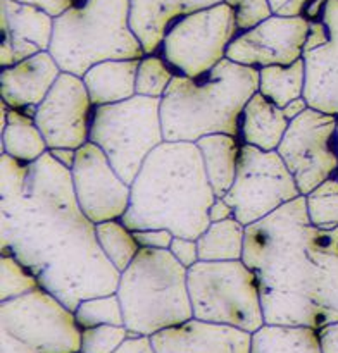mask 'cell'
I'll return each instance as SVG.
<instances>
[{
  "label": "cell",
  "mask_w": 338,
  "mask_h": 353,
  "mask_svg": "<svg viewBox=\"0 0 338 353\" xmlns=\"http://www.w3.org/2000/svg\"><path fill=\"white\" fill-rule=\"evenodd\" d=\"M0 169V252L14 255L72 312L83 300L116 293L121 272L79 209L71 169L48 152L31 164L2 154Z\"/></svg>",
  "instance_id": "6da1fadb"
},
{
  "label": "cell",
  "mask_w": 338,
  "mask_h": 353,
  "mask_svg": "<svg viewBox=\"0 0 338 353\" xmlns=\"http://www.w3.org/2000/svg\"><path fill=\"white\" fill-rule=\"evenodd\" d=\"M241 261L261 292L297 293L338 323V228L312 226L304 195L248 224Z\"/></svg>",
  "instance_id": "7a4b0ae2"
},
{
  "label": "cell",
  "mask_w": 338,
  "mask_h": 353,
  "mask_svg": "<svg viewBox=\"0 0 338 353\" xmlns=\"http://www.w3.org/2000/svg\"><path fill=\"white\" fill-rule=\"evenodd\" d=\"M214 200L197 143L164 141L135 178L121 221L131 231L169 230L175 236L197 240L209 228Z\"/></svg>",
  "instance_id": "3957f363"
},
{
  "label": "cell",
  "mask_w": 338,
  "mask_h": 353,
  "mask_svg": "<svg viewBox=\"0 0 338 353\" xmlns=\"http://www.w3.org/2000/svg\"><path fill=\"white\" fill-rule=\"evenodd\" d=\"M259 92V69L224 57L197 78L175 74L161 100L166 141L195 143L207 134L240 138V117Z\"/></svg>",
  "instance_id": "277c9868"
},
{
  "label": "cell",
  "mask_w": 338,
  "mask_h": 353,
  "mask_svg": "<svg viewBox=\"0 0 338 353\" xmlns=\"http://www.w3.org/2000/svg\"><path fill=\"white\" fill-rule=\"evenodd\" d=\"M130 0H79L54 21L48 52L61 71L83 78L110 59H141L143 45L130 23Z\"/></svg>",
  "instance_id": "5b68a950"
},
{
  "label": "cell",
  "mask_w": 338,
  "mask_h": 353,
  "mask_svg": "<svg viewBox=\"0 0 338 353\" xmlns=\"http://www.w3.org/2000/svg\"><path fill=\"white\" fill-rule=\"evenodd\" d=\"M130 334L154 336L193 319L188 269L169 250L140 248L116 290Z\"/></svg>",
  "instance_id": "8992f818"
},
{
  "label": "cell",
  "mask_w": 338,
  "mask_h": 353,
  "mask_svg": "<svg viewBox=\"0 0 338 353\" xmlns=\"http://www.w3.org/2000/svg\"><path fill=\"white\" fill-rule=\"evenodd\" d=\"M161 100L135 95L93 107L88 141L102 148L117 174L133 185L148 155L164 143Z\"/></svg>",
  "instance_id": "52a82bcc"
},
{
  "label": "cell",
  "mask_w": 338,
  "mask_h": 353,
  "mask_svg": "<svg viewBox=\"0 0 338 353\" xmlns=\"http://www.w3.org/2000/svg\"><path fill=\"white\" fill-rule=\"evenodd\" d=\"M188 292L195 319L247 333L264 326L257 276L243 261H199L188 269Z\"/></svg>",
  "instance_id": "ba28073f"
},
{
  "label": "cell",
  "mask_w": 338,
  "mask_h": 353,
  "mask_svg": "<svg viewBox=\"0 0 338 353\" xmlns=\"http://www.w3.org/2000/svg\"><path fill=\"white\" fill-rule=\"evenodd\" d=\"M238 33L235 9L221 2L175 21L159 50L176 74L197 78L226 57Z\"/></svg>",
  "instance_id": "9c48e42d"
},
{
  "label": "cell",
  "mask_w": 338,
  "mask_h": 353,
  "mask_svg": "<svg viewBox=\"0 0 338 353\" xmlns=\"http://www.w3.org/2000/svg\"><path fill=\"white\" fill-rule=\"evenodd\" d=\"M299 196L295 178L278 152L241 143L237 178L223 196L233 207L235 219L248 226Z\"/></svg>",
  "instance_id": "30bf717a"
},
{
  "label": "cell",
  "mask_w": 338,
  "mask_h": 353,
  "mask_svg": "<svg viewBox=\"0 0 338 353\" xmlns=\"http://www.w3.org/2000/svg\"><path fill=\"white\" fill-rule=\"evenodd\" d=\"M0 330L41 353L81 350V327L74 312L43 288L0 302Z\"/></svg>",
  "instance_id": "8fae6325"
},
{
  "label": "cell",
  "mask_w": 338,
  "mask_h": 353,
  "mask_svg": "<svg viewBox=\"0 0 338 353\" xmlns=\"http://www.w3.org/2000/svg\"><path fill=\"white\" fill-rule=\"evenodd\" d=\"M338 119L333 114L309 109L293 121L276 148L295 178L300 195L333 178L338 169Z\"/></svg>",
  "instance_id": "7c38bea8"
},
{
  "label": "cell",
  "mask_w": 338,
  "mask_h": 353,
  "mask_svg": "<svg viewBox=\"0 0 338 353\" xmlns=\"http://www.w3.org/2000/svg\"><path fill=\"white\" fill-rule=\"evenodd\" d=\"M71 178L79 209L93 224L121 219L130 207L131 185L117 174L102 148L92 141L76 150Z\"/></svg>",
  "instance_id": "4fadbf2b"
},
{
  "label": "cell",
  "mask_w": 338,
  "mask_h": 353,
  "mask_svg": "<svg viewBox=\"0 0 338 353\" xmlns=\"http://www.w3.org/2000/svg\"><path fill=\"white\" fill-rule=\"evenodd\" d=\"M93 103L83 78L61 72L55 85L33 110L38 130L52 148H81L88 141Z\"/></svg>",
  "instance_id": "5bb4252c"
},
{
  "label": "cell",
  "mask_w": 338,
  "mask_h": 353,
  "mask_svg": "<svg viewBox=\"0 0 338 353\" xmlns=\"http://www.w3.org/2000/svg\"><path fill=\"white\" fill-rule=\"evenodd\" d=\"M310 30L306 16H276L241 31L226 50V57L248 68L290 65L304 57V45Z\"/></svg>",
  "instance_id": "9a60e30c"
},
{
  "label": "cell",
  "mask_w": 338,
  "mask_h": 353,
  "mask_svg": "<svg viewBox=\"0 0 338 353\" xmlns=\"http://www.w3.org/2000/svg\"><path fill=\"white\" fill-rule=\"evenodd\" d=\"M150 338L155 353H250L252 347V333L195 317Z\"/></svg>",
  "instance_id": "2e32d148"
},
{
  "label": "cell",
  "mask_w": 338,
  "mask_h": 353,
  "mask_svg": "<svg viewBox=\"0 0 338 353\" xmlns=\"http://www.w3.org/2000/svg\"><path fill=\"white\" fill-rule=\"evenodd\" d=\"M321 19L328 28V41L314 50L304 52V99L309 107L333 114L338 119V0H328Z\"/></svg>",
  "instance_id": "e0dca14e"
},
{
  "label": "cell",
  "mask_w": 338,
  "mask_h": 353,
  "mask_svg": "<svg viewBox=\"0 0 338 353\" xmlns=\"http://www.w3.org/2000/svg\"><path fill=\"white\" fill-rule=\"evenodd\" d=\"M61 72L50 52H40L0 71V97L10 109L33 117L34 107L43 102Z\"/></svg>",
  "instance_id": "ac0fdd59"
},
{
  "label": "cell",
  "mask_w": 338,
  "mask_h": 353,
  "mask_svg": "<svg viewBox=\"0 0 338 353\" xmlns=\"http://www.w3.org/2000/svg\"><path fill=\"white\" fill-rule=\"evenodd\" d=\"M54 21L55 17L34 6L0 0V41L10 43L16 62L48 52Z\"/></svg>",
  "instance_id": "d6986e66"
},
{
  "label": "cell",
  "mask_w": 338,
  "mask_h": 353,
  "mask_svg": "<svg viewBox=\"0 0 338 353\" xmlns=\"http://www.w3.org/2000/svg\"><path fill=\"white\" fill-rule=\"evenodd\" d=\"M221 2L224 0H130V23L143 45L145 55L155 54L175 21Z\"/></svg>",
  "instance_id": "ffe728a7"
},
{
  "label": "cell",
  "mask_w": 338,
  "mask_h": 353,
  "mask_svg": "<svg viewBox=\"0 0 338 353\" xmlns=\"http://www.w3.org/2000/svg\"><path fill=\"white\" fill-rule=\"evenodd\" d=\"M140 59H110L92 65L83 74L93 107L123 102L137 95V71Z\"/></svg>",
  "instance_id": "44dd1931"
},
{
  "label": "cell",
  "mask_w": 338,
  "mask_h": 353,
  "mask_svg": "<svg viewBox=\"0 0 338 353\" xmlns=\"http://www.w3.org/2000/svg\"><path fill=\"white\" fill-rule=\"evenodd\" d=\"M288 126L290 121L285 117L281 107L257 92L241 112L240 141L261 150L275 152Z\"/></svg>",
  "instance_id": "7402d4cb"
},
{
  "label": "cell",
  "mask_w": 338,
  "mask_h": 353,
  "mask_svg": "<svg viewBox=\"0 0 338 353\" xmlns=\"http://www.w3.org/2000/svg\"><path fill=\"white\" fill-rule=\"evenodd\" d=\"M203 159L207 179L216 196H224L237 178L238 159L241 152L240 138L216 133L202 137L195 141Z\"/></svg>",
  "instance_id": "603a6c76"
},
{
  "label": "cell",
  "mask_w": 338,
  "mask_h": 353,
  "mask_svg": "<svg viewBox=\"0 0 338 353\" xmlns=\"http://www.w3.org/2000/svg\"><path fill=\"white\" fill-rule=\"evenodd\" d=\"M0 140H2V154L10 155L24 164L38 161L48 152L47 141L33 117L24 110L10 109V107Z\"/></svg>",
  "instance_id": "cb8c5ba5"
},
{
  "label": "cell",
  "mask_w": 338,
  "mask_h": 353,
  "mask_svg": "<svg viewBox=\"0 0 338 353\" xmlns=\"http://www.w3.org/2000/svg\"><path fill=\"white\" fill-rule=\"evenodd\" d=\"M250 353H321L319 336L312 327L264 324L252 333Z\"/></svg>",
  "instance_id": "d4e9b609"
},
{
  "label": "cell",
  "mask_w": 338,
  "mask_h": 353,
  "mask_svg": "<svg viewBox=\"0 0 338 353\" xmlns=\"http://www.w3.org/2000/svg\"><path fill=\"white\" fill-rule=\"evenodd\" d=\"M199 259L203 262L241 261L245 250V226L235 217L209 228L197 238Z\"/></svg>",
  "instance_id": "484cf974"
},
{
  "label": "cell",
  "mask_w": 338,
  "mask_h": 353,
  "mask_svg": "<svg viewBox=\"0 0 338 353\" xmlns=\"http://www.w3.org/2000/svg\"><path fill=\"white\" fill-rule=\"evenodd\" d=\"M304 88H306L304 57L290 65H268L259 69V93L281 109L292 100L304 97Z\"/></svg>",
  "instance_id": "4316f807"
},
{
  "label": "cell",
  "mask_w": 338,
  "mask_h": 353,
  "mask_svg": "<svg viewBox=\"0 0 338 353\" xmlns=\"http://www.w3.org/2000/svg\"><path fill=\"white\" fill-rule=\"evenodd\" d=\"M95 231L107 261L119 272L126 271L140 252V245L135 240L133 231L128 230L121 219L95 224Z\"/></svg>",
  "instance_id": "83f0119b"
},
{
  "label": "cell",
  "mask_w": 338,
  "mask_h": 353,
  "mask_svg": "<svg viewBox=\"0 0 338 353\" xmlns=\"http://www.w3.org/2000/svg\"><path fill=\"white\" fill-rule=\"evenodd\" d=\"M309 223L319 230L338 228V181L330 178L306 195Z\"/></svg>",
  "instance_id": "f1b7e54d"
},
{
  "label": "cell",
  "mask_w": 338,
  "mask_h": 353,
  "mask_svg": "<svg viewBox=\"0 0 338 353\" xmlns=\"http://www.w3.org/2000/svg\"><path fill=\"white\" fill-rule=\"evenodd\" d=\"M74 316L81 330L102 326V324L124 326L123 307H121V300L117 293L83 300L76 307Z\"/></svg>",
  "instance_id": "f546056e"
},
{
  "label": "cell",
  "mask_w": 338,
  "mask_h": 353,
  "mask_svg": "<svg viewBox=\"0 0 338 353\" xmlns=\"http://www.w3.org/2000/svg\"><path fill=\"white\" fill-rule=\"evenodd\" d=\"M175 74L171 65L157 52L143 55L137 71V95L162 99Z\"/></svg>",
  "instance_id": "4dcf8cb0"
},
{
  "label": "cell",
  "mask_w": 338,
  "mask_h": 353,
  "mask_svg": "<svg viewBox=\"0 0 338 353\" xmlns=\"http://www.w3.org/2000/svg\"><path fill=\"white\" fill-rule=\"evenodd\" d=\"M0 269H2V288H0V302L14 300L23 296L33 290L40 288L38 279L17 261L14 255L2 254L0 259Z\"/></svg>",
  "instance_id": "1f68e13d"
},
{
  "label": "cell",
  "mask_w": 338,
  "mask_h": 353,
  "mask_svg": "<svg viewBox=\"0 0 338 353\" xmlns=\"http://www.w3.org/2000/svg\"><path fill=\"white\" fill-rule=\"evenodd\" d=\"M130 336L126 326H102L81 330V353H114Z\"/></svg>",
  "instance_id": "d6a6232c"
},
{
  "label": "cell",
  "mask_w": 338,
  "mask_h": 353,
  "mask_svg": "<svg viewBox=\"0 0 338 353\" xmlns=\"http://www.w3.org/2000/svg\"><path fill=\"white\" fill-rule=\"evenodd\" d=\"M226 3L235 9V19L240 33L264 23L275 14L269 0H228Z\"/></svg>",
  "instance_id": "836d02e7"
},
{
  "label": "cell",
  "mask_w": 338,
  "mask_h": 353,
  "mask_svg": "<svg viewBox=\"0 0 338 353\" xmlns=\"http://www.w3.org/2000/svg\"><path fill=\"white\" fill-rule=\"evenodd\" d=\"M169 252L186 269H190L200 261L199 245H197V240H192V238L175 236L171 241V247H169Z\"/></svg>",
  "instance_id": "e575fe53"
},
{
  "label": "cell",
  "mask_w": 338,
  "mask_h": 353,
  "mask_svg": "<svg viewBox=\"0 0 338 353\" xmlns=\"http://www.w3.org/2000/svg\"><path fill=\"white\" fill-rule=\"evenodd\" d=\"M135 240L140 248H154V250H169L175 234L169 230H140L133 231Z\"/></svg>",
  "instance_id": "d590c367"
},
{
  "label": "cell",
  "mask_w": 338,
  "mask_h": 353,
  "mask_svg": "<svg viewBox=\"0 0 338 353\" xmlns=\"http://www.w3.org/2000/svg\"><path fill=\"white\" fill-rule=\"evenodd\" d=\"M16 2L34 6L38 7V9L45 10L47 14H50L52 17H59L62 16L66 10L71 9L72 6H76L79 0H16Z\"/></svg>",
  "instance_id": "8d00e7d4"
},
{
  "label": "cell",
  "mask_w": 338,
  "mask_h": 353,
  "mask_svg": "<svg viewBox=\"0 0 338 353\" xmlns=\"http://www.w3.org/2000/svg\"><path fill=\"white\" fill-rule=\"evenodd\" d=\"M276 16H304L312 0H269Z\"/></svg>",
  "instance_id": "74e56055"
},
{
  "label": "cell",
  "mask_w": 338,
  "mask_h": 353,
  "mask_svg": "<svg viewBox=\"0 0 338 353\" xmlns=\"http://www.w3.org/2000/svg\"><path fill=\"white\" fill-rule=\"evenodd\" d=\"M114 353H155L150 336H137L130 334L128 340Z\"/></svg>",
  "instance_id": "f35d334b"
},
{
  "label": "cell",
  "mask_w": 338,
  "mask_h": 353,
  "mask_svg": "<svg viewBox=\"0 0 338 353\" xmlns=\"http://www.w3.org/2000/svg\"><path fill=\"white\" fill-rule=\"evenodd\" d=\"M321 353H338V323H331L317 330Z\"/></svg>",
  "instance_id": "ab89813d"
},
{
  "label": "cell",
  "mask_w": 338,
  "mask_h": 353,
  "mask_svg": "<svg viewBox=\"0 0 338 353\" xmlns=\"http://www.w3.org/2000/svg\"><path fill=\"white\" fill-rule=\"evenodd\" d=\"M328 41V28L326 24L323 23V19L310 21V30L309 34H307L306 45H304V52L314 50V48L321 47Z\"/></svg>",
  "instance_id": "60d3db41"
},
{
  "label": "cell",
  "mask_w": 338,
  "mask_h": 353,
  "mask_svg": "<svg viewBox=\"0 0 338 353\" xmlns=\"http://www.w3.org/2000/svg\"><path fill=\"white\" fill-rule=\"evenodd\" d=\"M0 336H2V353H41L24 343V341L17 340L16 336L7 333L6 330H0Z\"/></svg>",
  "instance_id": "b9f144b4"
},
{
  "label": "cell",
  "mask_w": 338,
  "mask_h": 353,
  "mask_svg": "<svg viewBox=\"0 0 338 353\" xmlns=\"http://www.w3.org/2000/svg\"><path fill=\"white\" fill-rule=\"evenodd\" d=\"M235 217V210L223 196H216L209 209V221L210 223H219V221H226Z\"/></svg>",
  "instance_id": "7bdbcfd3"
},
{
  "label": "cell",
  "mask_w": 338,
  "mask_h": 353,
  "mask_svg": "<svg viewBox=\"0 0 338 353\" xmlns=\"http://www.w3.org/2000/svg\"><path fill=\"white\" fill-rule=\"evenodd\" d=\"M307 109H309V103H307V100L304 99V97H299V99L292 100V102L286 103V105L283 107V114H285L286 119L293 121L295 117H299L300 114L306 112Z\"/></svg>",
  "instance_id": "ee69618b"
},
{
  "label": "cell",
  "mask_w": 338,
  "mask_h": 353,
  "mask_svg": "<svg viewBox=\"0 0 338 353\" xmlns=\"http://www.w3.org/2000/svg\"><path fill=\"white\" fill-rule=\"evenodd\" d=\"M48 154H50L59 164L64 165V168L72 169V165H74V161H76L74 148H52V150H48Z\"/></svg>",
  "instance_id": "f6af8a7d"
},
{
  "label": "cell",
  "mask_w": 338,
  "mask_h": 353,
  "mask_svg": "<svg viewBox=\"0 0 338 353\" xmlns=\"http://www.w3.org/2000/svg\"><path fill=\"white\" fill-rule=\"evenodd\" d=\"M335 178H337V181H338V169H337V172H335Z\"/></svg>",
  "instance_id": "bcb514c9"
},
{
  "label": "cell",
  "mask_w": 338,
  "mask_h": 353,
  "mask_svg": "<svg viewBox=\"0 0 338 353\" xmlns=\"http://www.w3.org/2000/svg\"><path fill=\"white\" fill-rule=\"evenodd\" d=\"M224 2H228V0H224Z\"/></svg>",
  "instance_id": "7dc6e473"
},
{
  "label": "cell",
  "mask_w": 338,
  "mask_h": 353,
  "mask_svg": "<svg viewBox=\"0 0 338 353\" xmlns=\"http://www.w3.org/2000/svg\"><path fill=\"white\" fill-rule=\"evenodd\" d=\"M78 353H81V352H78Z\"/></svg>",
  "instance_id": "c3c4849f"
}]
</instances>
